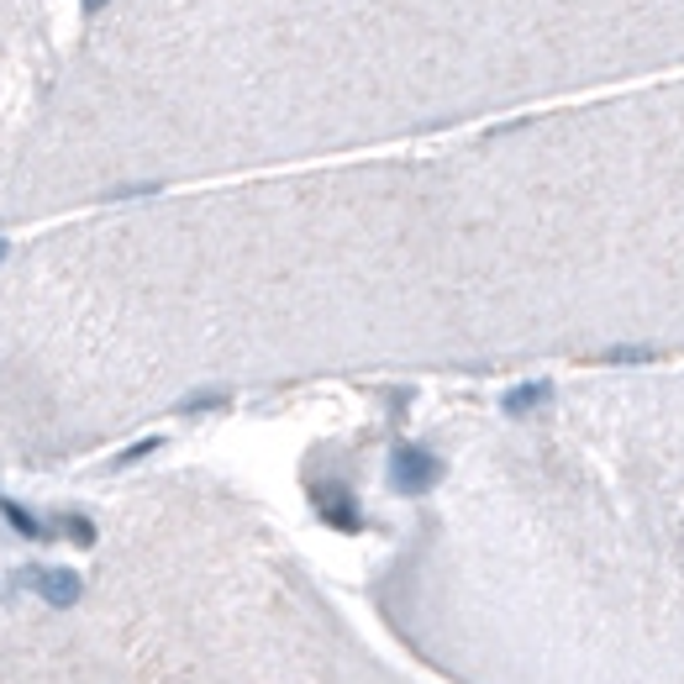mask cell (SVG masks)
<instances>
[{
	"label": "cell",
	"mask_w": 684,
	"mask_h": 684,
	"mask_svg": "<svg viewBox=\"0 0 684 684\" xmlns=\"http://www.w3.org/2000/svg\"><path fill=\"white\" fill-rule=\"evenodd\" d=\"M437 479H443L437 453H427V447H417V443H400L389 453V484H395L400 495H427Z\"/></svg>",
	"instance_id": "obj_1"
},
{
	"label": "cell",
	"mask_w": 684,
	"mask_h": 684,
	"mask_svg": "<svg viewBox=\"0 0 684 684\" xmlns=\"http://www.w3.org/2000/svg\"><path fill=\"white\" fill-rule=\"evenodd\" d=\"M22 585L37 590L48 605H59V611L80 605V596H85V585H80V574H74V568H22Z\"/></svg>",
	"instance_id": "obj_2"
},
{
	"label": "cell",
	"mask_w": 684,
	"mask_h": 684,
	"mask_svg": "<svg viewBox=\"0 0 684 684\" xmlns=\"http://www.w3.org/2000/svg\"><path fill=\"white\" fill-rule=\"evenodd\" d=\"M316 516L337 527V532H358L363 527V511L353 506V495H343V490H316Z\"/></svg>",
	"instance_id": "obj_3"
},
{
	"label": "cell",
	"mask_w": 684,
	"mask_h": 684,
	"mask_svg": "<svg viewBox=\"0 0 684 684\" xmlns=\"http://www.w3.org/2000/svg\"><path fill=\"white\" fill-rule=\"evenodd\" d=\"M548 400H553V385H548V380H532V385H516V389H511L501 406H506L511 417H527V411L548 406Z\"/></svg>",
	"instance_id": "obj_4"
},
{
	"label": "cell",
	"mask_w": 684,
	"mask_h": 684,
	"mask_svg": "<svg viewBox=\"0 0 684 684\" xmlns=\"http://www.w3.org/2000/svg\"><path fill=\"white\" fill-rule=\"evenodd\" d=\"M0 516H5L16 532L27 537V542H48V527H43V521H37L27 506H16V501H5V495H0Z\"/></svg>",
	"instance_id": "obj_5"
},
{
	"label": "cell",
	"mask_w": 684,
	"mask_h": 684,
	"mask_svg": "<svg viewBox=\"0 0 684 684\" xmlns=\"http://www.w3.org/2000/svg\"><path fill=\"white\" fill-rule=\"evenodd\" d=\"M227 400H232L227 389H201V395H190V400H179V411H184V417H201V411H221Z\"/></svg>",
	"instance_id": "obj_6"
},
{
	"label": "cell",
	"mask_w": 684,
	"mask_h": 684,
	"mask_svg": "<svg viewBox=\"0 0 684 684\" xmlns=\"http://www.w3.org/2000/svg\"><path fill=\"white\" fill-rule=\"evenodd\" d=\"M59 527L69 532V542H80V548H89V542H95V521H89V516H80V511L59 516Z\"/></svg>",
	"instance_id": "obj_7"
},
{
	"label": "cell",
	"mask_w": 684,
	"mask_h": 684,
	"mask_svg": "<svg viewBox=\"0 0 684 684\" xmlns=\"http://www.w3.org/2000/svg\"><path fill=\"white\" fill-rule=\"evenodd\" d=\"M611 363H653V348H611Z\"/></svg>",
	"instance_id": "obj_8"
},
{
	"label": "cell",
	"mask_w": 684,
	"mask_h": 684,
	"mask_svg": "<svg viewBox=\"0 0 684 684\" xmlns=\"http://www.w3.org/2000/svg\"><path fill=\"white\" fill-rule=\"evenodd\" d=\"M153 447H158V437H148V443H137V447H127L117 464H137V458H143V453H153Z\"/></svg>",
	"instance_id": "obj_9"
},
{
	"label": "cell",
	"mask_w": 684,
	"mask_h": 684,
	"mask_svg": "<svg viewBox=\"0 0 684 684\" xmlns=\"http://www.w3.org/2000/svg\"><path fill=\"white\" fill-rule=\"evenodd\" d=\"M80 5H85V16H95V11H106L111 0H80Z\"/></svg>",
	"instance_id": "obj_10"
},
{
	"label": "cell",
	"mask_w": 684,
	"mask_h": 684,
	"mask_svg": "<svg viewBox=\"0 0 684 684\" xmlns=\"http://www.w3.org/2000/svg\"><path fill=\"white\" fill-rule=\"evenodd\" d=\"M5 253H11V242H5V238H0V264H5Z\"/></svg>",
	"instance_id": "obj_11"
}]
</instances>
